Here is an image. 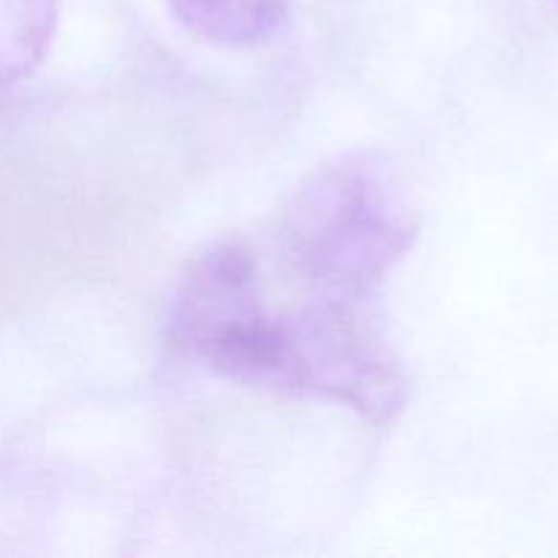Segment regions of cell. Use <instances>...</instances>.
I'll list each match as a JSON object with an SVG mask.
<instances>
[{"label": "cell", "mask_w": 558, "mask_h": 558, "mask_svg": "<svg viewBox=\"0 0 558 558\" xmlns=\"http://www.w3.org/2000/svg\"><path fill=\"white\" fill-rule=\"evenodd\" d=\"M58 0H0V87L38 69L58 27Z\"/></svg>", "instance_id": "obj_5"}, {"label": "cell", "mask_w": 558, "mask_h": 558, "mask_svg": "<svg viewBox=\"0 0 558 558\" xmlns=\"http://www.w3.org/2000/svg\"><path fill=\"white\" fill-rule=\"evenodd\" d=\"M417 234V216L387 174L371 158L347 156L289 202L281 248L308 287L357 303L407 259Z\"/></svg>", "instance_id": "obj_1"}, {"label": "cell", "mask_w": 558, "mask_h": 558, "mask_svg": "<svg viewBox=\"0 0 558 558\" xmlns=\"http://www.w3.org/2000/svg\"><path fill=\"white\" fill-rule=\"evenodd\" d=\"M270 316L248 251L240 243H216L180 278L169 308V347L240 385Z\"/></svg>", "instance_id": "obj_3"}, {"label": "cell", "mask_w": 558, "mask_h": 558, "mask_svg": "<svg viewBox=\"0 0 558 558\" xmlns=\"http://www.w3.org/2000/svg\"><path fill=\"white\" fill-rule=\"evenodd\" d=\"M169 9L202 41L245 49L283 33L292 16V0H169Z\"/></svg>", "instance_id": "obj_4"}, {"label": "cell", "mask_w": 558, "mask_h": 558, "mask_svg": "<svg viewBox=\"0 0 558 558\" xmlns=\"http://www.w3.org/2000/svg\"><path fill=\"white\" fill-rule=\"evenodd\" d=\"M251 387L341 403L374 425L392 423L409 392L396 354L352 300L338 298L272 316Z\"/></svg>", "instance_id": "obj_2"}]
</instances>
